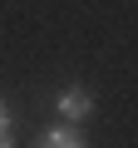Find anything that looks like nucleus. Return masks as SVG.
Masks as SVG:
<instances>
[{
    "label": "nucleus",
    "instance_id": "f257e3e1",
    "mask_svg": "<svg viewBox=\"0 0 138 148\" xmlns=\"http://www.w3.org/2000/svg\"><path fill=\"white\" fill-rule=\"evenodd\" d=\"M54 109H59V119H64V123H84V119L94 114V94H89L84 84H64V89H59V99H54Z\"/></svg>",
    "mask_w": 138,
    "mask_h": 148
},
{
    "label": "nucleus",
    "instance_id": "7ed1b4c3",
    "mask_svg": "<svg viewBox=\"0 0 138 148\" xmlns=\"http://www.w3.org/2000/svg\"><path fill=\"white\" fill-rule=\"evenodd\" d=\"M0 148H15V128H10V109L0 104Z\"/></svg>",
    "mask_w": 138,
    "mask_h": 148
},
{
    "label": "nucleus",
    "instance_id": "f03ea898",
    "mask_svg": "<svg viewBox=\"0 0 138 148\" xmlns=\"http://www.w3.org/2000/svg\"><path fill=\"white\" fill-rule=\"evenodd\" d=\"M35 148H89V143H84V133H74V123H64V119H59L54 128H44V133H40V143H35Z\"/></svg>",
    "mask_w": 138,
    "mask_h": 148
}]
</instances>
